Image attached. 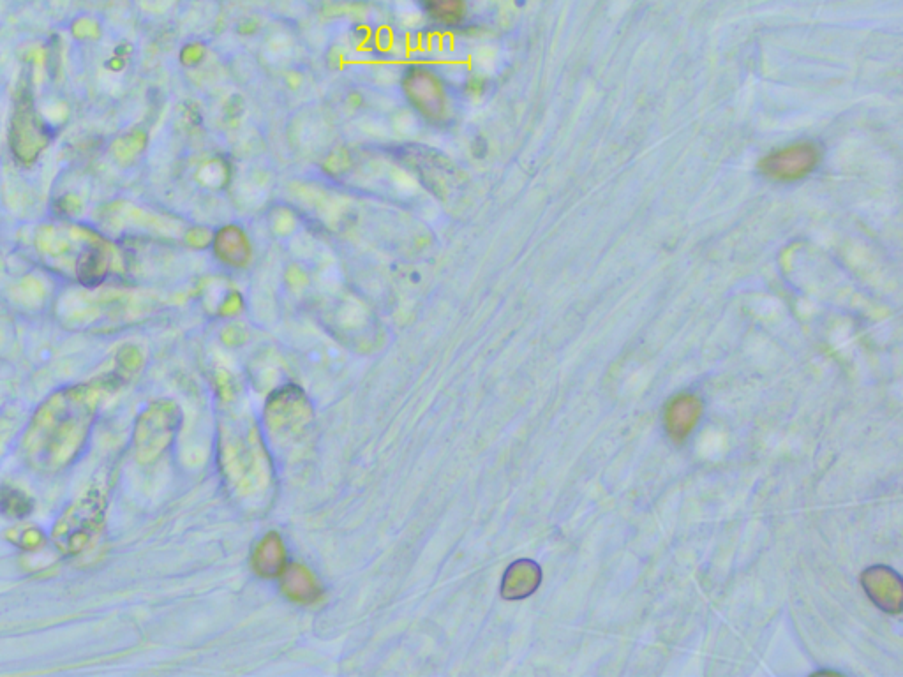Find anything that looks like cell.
Instances as JSON below:
<instances>
[{
    "mask_svg": "<svg viewBox=\"0 0 903 677\" xmlns=\"http://www.w3.org/2000/svg\"><path fill=\"white\" fill-rule=\"evenodd\" d=\"M821 161V150L814 143H796L771 152L762 159L759 168L769 179L792 182L806 177Z\"/></svg>",
    "mask_w": 903,
    "mask_h": 677,
    "instance_id": "1",
    "label": "cell"
},
{
    "mask_svg": "<svg viewBox=\"0 0 903 677\" xmlns=\"http://www.w3.org/2000/svg\"><path fill=\"white\" fill-rule=\"evenodd\" d=\"M863 582H865L868 595L872 596V600L881 609L889 612L900 611V591H902V588H900V577L898 575H895L888 568H884V566H879V568L868 570L863 575Z\"/></svg>",
    "mask_w": 903,
    "mask_h": 677,
    "instance_id": "2",
    "label": "cell"
},
{
    "mask_svg": "<svg viewBox=\"0 0 903 677\" xmlns=\"http://www.w3.org/2000/svg\"><path fill=\"white\" fill-rule=\"evenodd\" d=\"M281 589L290 600L304 605L316 603L321 598L320 582L316 581L313 573L306 566L299 563L284 566L281 572Z\"/></svg>",
    "mask_w": 903,
    "mask_h": 677,
    "instance_id": "3",
    "label": "cell"
},
{
    "mask_svg": "<svg viewBox=\"0 0 903 677\" xmlns=\"http://www.w3.org/2000/svg\"><path fill=\"white\" fill-rule=\"evenodd\" d=\"M286 552L281 538L276 533L265 536L256 547L253 556V566L256 573L265 579L279 577L284 570Z\"/></svg>",
    "mask_w": 903,
    "mask_h": 677,
    "instance_id": "4",
    "label": "cell"
},
{
    "mask_svg": "<svg viewBox=\"0 0 903 677\" xmlns=\"http://www.w3.org/2000/svg\"><path fill=\"white\" fill-rule=\"evenodd\" d=\"M538 582H540L538 566L531 561H519L510 566L501 586V593L510 600L524 598L538 588Z\"/></svg>",
    "mask_w": 903,
    "mask_h": 677,
    "instance_id": "5",
    "label": "cell"
},
{
    "mask_svg": "<svg viewBox=\"0 0 903 677\" xmlns=\"http://www.w3.org/2000/svg\"><path fill=\"white\" fill-rule=\"evenodd\" d=\"M697 415L699 406L694 397H680L669 408V429H674V436H685L694 427Z\"/></svg>",
    "mask_w": 903,
    "mask_h": 677,
    "instance_id": "6",
    "label": "cell"
},
{
    "mask_svg": "<svg viewBox=\"0 0 903 677\" xmlns=\"http://www.w3.org/2000/svg\"><path fill=\"white\" fill-rule=\"evenodd\" d=\"M424 4L441 22H456L463 15V0H424Z\"/></svg>",
    "mask_w": 903,
    "mask_h": 677,
    "instance_id": "7",
    "label": "cell"
}]
</instances>
